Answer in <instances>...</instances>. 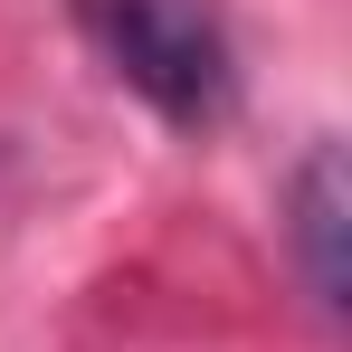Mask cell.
Wrapping results in <instances>:
<instances>
[{"instance_id": "cell-1", "label": "cell", "mask_w": 352, "mask_h": 352, "mask_svg": "<svg viewBox=\"0 0 352 352\" xmlns=\"http://www.w3.org/2000/svg\"><path fill=\"white\" fill-rule=\"evenodd\" d=\"M76 29L96 38V58L162 124L200 133V124L229 115L238 67H229V38H219V19L200 0H76Z\"/></svg>"}, {"instance_id": "cell-2", "label": "cell", "mask_w": 352, "mask_h": 352, "mask_svg": "<svg viewBox=\"0 0 352 352\" xmlns=\"http://www.w3.org/2000/svg\"><path fill=\"white\" fill-rule=\"evenodd\" d=\"M295 257H305L314 305H343V162H333V143H314L295 172Z\"/></svg>"}]
</instances>
